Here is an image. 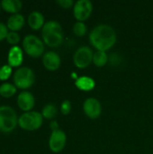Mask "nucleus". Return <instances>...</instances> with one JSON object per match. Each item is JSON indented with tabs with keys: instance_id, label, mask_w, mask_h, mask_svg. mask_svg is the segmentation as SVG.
Returning a JSON list of instances; mask_svg holds the SVG:
<instances>
[{
	"instance_id": "obj_1",
	"label": "nucleus",
	"mask_w": 153,
	"mask_h": 154,
	"mask_svg": "<svg viewBox=\"0 0 153 154\" xmlns=\"http://www.w3.org/2000/svg\"><path fill=\"white\" fill-rule=\"evenodd\" d=\"M117 41L115 29L108 24H99L89 33V42L96 51H106L113 48Z\"/></svg>"
},
{
	"instance_id": "obj_2",
	"label": "nucleus",
	"mask_w": 153,
	"mask_h": 154,
	"mask_svg": "<svg viewBox=\"0 0 153 154\" xmlns=\"http://www.w3.org/2000/svg\"><path fill=\"white\" fill-rule=\"evenodd\" d=\"M41 38L44 44L50 48L60 46L64 41L62 26L55 20L46 22L41 28Z\"/></svg>"
},
{
	"instance_id": "obj_3",
	"label": "nucleus",
	"mask_w": 153,
	"mask_h": 154,
	"mask_svg": "<svg viewBox=\"0 0 153 154\" xmlns=\"http://www.w3.org/2000/svg\"><path fill=\"white\" fill-rule=\"evenodd\" d=\"M18 116L14 108L9 106H0V132L11 133L18 125Z\"/></svg>"
},
{
	"instance_id": "obj_4",
	"label": "nucleus",
	"mask_w": 153,
	"mask_h": 154,
	"mask_svg": "<svg viewBox=\"0 0 153 154\" xmlns=\"http://www.w3.org/2000/svg\"><path fill=\"white\" fill-rule=\"evenodd\" d=\"M43 123V117L41 113L37 111L25 112L21 115L18 118L19 126L25 131H36L38 130Z\"/></svg>"
},
{
	"instance_id": "obj_5",
	"label": "nucleus",
	"mask_w": 153,
	"mask_h": 154,
	"mask_svg": "<svg viewBox=\"0 0 153 154\" xmlns=\"http://www.w3.org/2000/svg\"><path fill=\"white\" fill-rule=\"evenodd\" d=\"M23 51L32 58H39L44 53V42L34 34H27L23 40Z\"/></svg>"
},
{
	"instance_id": "obj_6",
	"label": "nucleus",
	"mask_w": 153,
	"mask_h": 154,
	"mask_svg": "<svg viewBox=\"0 0 153 154\" xmlns=\"http://www.w3.org/2000/svg\"><path fill=\"white\" fill-rule=\"evenodd\" d=\"M14 86L20 89L30 88L35 81V74L33 70L28 67H20L13 76Z\"/></svg>"
},
{
	"instance_id": "obj_7",
	"label": "nucleus",
	"mask_w": 153,
	"mask_h": 154,
	"mask_svg": "<svg viewBox=\"0 0 153 154\" xmlns=\"http://www.w3.org/2000/svg\"><path fill=\"white\" fill-rule=\"evenodd\" d=\"M94 52L88 46L79 47L73 55V63L78 69H86L93 62Z\"/></svg>"
},
{
	"instance_id": "obj_8",
	"label": "nucleus",
	"mask_w": 153,
	"mask_h": 154,
	"mask_svg": "<svg viewBox=\"0 0 153 154\" xmlns=\"http://www.w3.org/2000/svg\"><path fill=\"white\" fill-rule=\"evenodd\" d=\"M93 12V4L89 0H78L73 6V15L77 22H85Z\"/></svg>"
},
{
	"instance_id": "obj_9",
	"label": "nucleus",
	"mask_w": 153,
	"mask_h": 154,
	"mask_svg": "<svg viewBox=\"0 0 153 154\" xmlns=\"http://www.w3.org/2000/svg\"><path fill=\"white\" fill-rule=\"evenodd\" d=\"M66 143H67V135L62 130L58 129L51 132L49 138V148L52 152L54 153L60 152L65 148Z\"/></svg>"
},
{
	"instance_id": "obj_10",
	"label": "nucleus",
	"mask_w": 153,
	"mask_h": 154,
	"mask_svg": "<svg viewBox=\"0 0 153 154\" xmlns=\"http://www.w3.org/2000/svg\"><path fill=\"white\" fill-rule=\"evenodd\" d=\"M83 111L90 119H97L102 114V105L95 97H88L84 101Z\"/></svg>"
},
{
	"instance_id": "obj_11",
	"label": "nucleus",
	"mask_w": 153,
	"mask_h": 154,
	"mask_svg": "<svg viewBox=\"0 0 153 154\" xmlns=\"http://www.w3.org/2000/svg\"><path fill=\"white\" fill-rule=\"evenodd\" d=\"M42 64L46 69L50 71H55L60 67L61 60L58 53H56L55 51H50L43 54Z\"/></svg>"
},
{
	"instance_id": "obj_12",
	"label": "nucleus",
	"mask_w": 153,
	"mask_h": 154,
	"mask_svg": "<svg viewBox=\"0 0 153 154\" xmlns=\"http://www.w3.org/2000/svg\"><path fill=\"white\" fill-rule=\"evenodd\" d=\"M35 105V98L29 91H23L17 97V106L25 112H30Z\"/></svg>"
},
{
	"instance_id": "obj_13",
	"label": "nucleus",
	"mask_w": 153,
	"mask_h": 154,
	"mask_svg": "<svg viewBox=\"0 0 153 154\" xmlns=\"http://www.w3.org/2000/svg\"><path fill=\"white\" fill-rule=\"evenodd\" d=\"M23 60V50L17 46H12L9 50L8 56H7V62L8 65L12 68L19 67Z\"/></svg>"
},
{
	"instance_id": "obj_14",
	"label": "nucleus",
	"mask_w": 153,
	"mask_h": 154,
	"mask_svg": "<svg viewBox=\"0 0 153 154\" xmlns=\"http://www.w3.org/2000/svg\"><path fill=\"white\" fill-rule=\"evenodd\" d=\"M24 22L25 20L23 14L19 13L14 14L9 16L7 23H6V26L8 30H10V32H18L24 25Z\"/></svg>"
},
{
	"instance_id": "obj_15",
	"label": "nucleus",
	"mask_w": 153,
	"mask_h": 154,
	"mask_svg": "<svg viewBox=\"0 0 153 154\" xmlns=\"http://www.w3.org/2000/svg\"><path fill=\"white\" fill-rule=\"evenodd\" d=\"M27 22H28L29 26L32 30H34V31H37V30L41 29L43 27L44 23H45L43 14L41 12H38V11L32 12L28 15Z\"/></svg>"
},
{
	"instance_id": "obj_16",
	"label": "nucleus",
	"mask_w": 153,
	"mask_h": 154,
	"mask_svg": "<svg viewBox=\"0 0 153 154\" xmlns=\"http://www.w3.org/2000/svg\"><path fill=\"white\" fill-rule=\"evenodd\" d=\"M75 86L78 89L81 91H91L96 87V81L88 76H81L79 78H77L75 80Z\"/></svg>"
},
{
	"instance_id": "obj_17",
	"label": "nucleus",
	"mask_w": 153,
	"mask_h": 154,
	"mask_svg": "<svg viewBox=\"0 0 153 154\" xmlns=\"http://www.w3.org/2000/svg\"><path fill=\"white\" fill-rule=\"evenodd\" d=\"M23 3L20 0H2L1 1V7L6 11L7 13L18 14L19 11L22 9Z\"/></svg>"
},
{
	"instance_id": "obj_18",
	"label": "nucleus",
	"mask_w": 153,
	"mask_h": 154,
	"mask_svg": "<svg viewBox=\"0 0 153 154\" xmlns=\"http://www.w3.org/2000/svg\"><path fill=\"white\" fill-rule=\"evenodd\" d=\"M108 60H109V58H108V55H107L106 51H96L94 53V56H93V63L97 68L105 67L107 64Z\"/></svg>"
},
{
	"instance_id": "obj_19",
	"label": "nucleus",
	"mask_w": 153,
	"mask_h": 154,
	"mask_svg": "<svg viewBox=\"0 0 153 154\" xmlns=\"http://www.w3.org/2000/svg\"><path fill=\"white\" fill-rule=\"evenodd\" d=\"M16 87L11 83H3L0 85V96L5 98L13 97L16 93Z\"/></svg>"
},
{
	"instance_id": "obj_20",
	"label": "nucleus",
	"mask_w": 153,
	"mask_h": 154,
	"mask_svg": "<svg viewBox=\"0 0 153 154\" xmlns=\"http://www.w3.org/2000/svg\"><path fill=\"white\" fill-rule=\"evenodd\" d=\"M58 114V108L55 105L53 104H48L43 106L41 110V115L42 117L48 120H51L57 116Z\"/></svg>"
},
{
	"instance_id": "obj_21",
	"label": "nucleus",
	"mask_w": 153,
	"mask_h": 154,
	"mask_svg": "<svg viewBox=\"0 0 153 154\" xmlns=\"http://www.w3.org/2000/svg\"><path fill=\"white\" fill-rule=\"evenodd\" d=\"M72 32L77 37H83L87 32V26L84 22H76L72 26Z\"/></svg>"
},
{
	"instance_id": "obj_22",
	"label": "nucleus",
	"mask_w": 153,
	"mask_h": 154,
	"mask_svg": "<svg viewBox=\"0 0 153 154\" xmlns=\"http://www.w3.org/2000/svg\"><path fill=\"white\" fill-rule=\"evenodd\" d=\"M20 35L17 32H9L5 38L6 42L12 46H17L20 42Z\"/></svg>"
},
{
	"instance_id": "obj_23",
	"label": "nucleus",
	"mask_w": 153,
	"mask_h": 154,
	"mask_svg": "<svg viewBox=\"0 0 153 154\" xmlns=\"http://www.w3.org/2000/svg\"><path fill=\"white\" fill-rule=\"evenodd\" d=\"M12 75V67L5 64L0 68V80H6Z\"/></svg>"
},
{
	"instance_id": "obj_24",
	"label": "nucleus",
	"mask_w": 153,
	"mask_h": 154,
	"mask_svg": "<svg viewBox=\"0 0 153 154\" xmlns=\"http://www.w3.org/2000/svg\"><path fill=\"white\" fill-rule=\"evenodd\" d=\"M71 108H72V106H71L70 101L66 99L60 105V113L63 116H68L71 112Z\"/></svg>"
},
{
	"instance_id": "obj_25",
	"label": "nucleus",
	"mask_w": 153,
	"mask_h": 154,
	"mask_svg": "<svg viewBox=\"0 0 153 154\" xmlns=\"http://www.w3.org/2000/svg\"><path fill=\"white\" fill-rule=\"evenodd\" d=\"M57 4L64 9H69L75 5L73 0H58Z\"/></svg>"
},
{
	"instance_id": "obj_26",
	"label": "nucleus",
	"mask_w": 153,
	"mask_h": 154,
	"mask_svg": "<svg viewBox=\"0 0 153 154\" xmlns=\"http://www.w3.org/2000/svg\"><path fill=\"white\" fill-rule=\"evenodd\" d=\"M8 32H8V28H7L6 24L0 22V42L6 38Z\"/></svg>"
},
{
	"instance_id": "obj_27",
	"label": "nucleus",
	"mask_w": 153,
	"mask_h": 154,
	"mask_svg": "<svg viewBox=\"0 0 153 154\" xmlns=\"http://www.w3.org/2000/svg\"><path fill=\"white\" fill-rule=\"evenodd\" d=\"M50 127L51 128L52 131H55V130H58L59 129V125H58V124H57L56 121H52L50 123Z\"/></svg>"
},
{
	"instance_id": "obj_28",
	"label": "nucleus",
	"mask_w": 153,
	"mask_h": 154,
	"mask_svg": "<svg viewBox=\"0 0 153 154\" xmlns=\"http://www.w3.org/2000/svg\"><path fill=\"white\" fill-rule=\"evenodd\" d=\"M0 8H1V3H0Z\"/></svg>"
}]
</instances>
